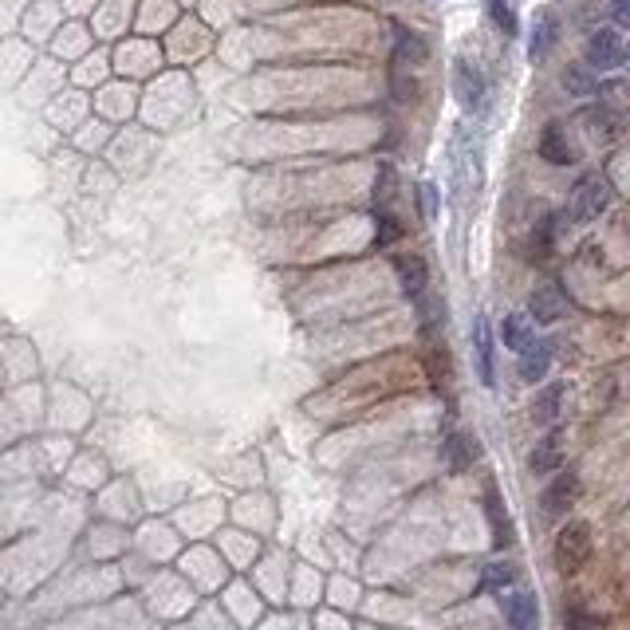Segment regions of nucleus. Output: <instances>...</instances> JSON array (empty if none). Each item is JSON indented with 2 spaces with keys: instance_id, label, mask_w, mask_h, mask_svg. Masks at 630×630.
<instances>
[{
  "instance_id": "nucleus-1",
  "label": "nucleus",
  "mask_w": 630,
  "mask_h": 630,
  "mask_svg": "<svg viewBox=\"0 0 630 630\" xmlns=\"http://www.w3.org/2000/svg\"><path fill=\"white\" fill-rule=\"evenodd\" d=\"M587 560H591V528L587 524H567L556 536V567L564 575H575Z\"/></svg>"
},
{
  "instance_id": "nucleus-2",
  "label": "nucleus",
  "mask_w": 630,
  "mask_h": 630,
  "mask_svg": "<svg viewBox=\"0 0 630 630\" xmlns=\"http://www.w3.org/2000/svg\"><path fill=\"white\" fill-rule=\"evenodd\" d=\"M607 205H611V186L603 182V178H583L575 193H571V213L579 217V221H595V217H603L607 213Z\"/></svg>"
},
{
  "instance_id": "nucleus-3",
  "label": "nucleus",
  "mask_w": 630,
  "mask_h": 630,
  "mask_svg": "<svg viewBox=\"0 0 630 630\" xmlns=\"http://www.w3.org/2000/svg\"><path fill=\"white\" fill-rule=\"evenodd\" d=\"M627 60V48H623V36L619 28H599L591 40H587V63L595 71H615Z\"/></svg>"
},
{
  "instance_id": "nucleus-4",
  "label": "nucleus",
  "mask_w": 630,
  "mask_h": 630,
  "mask_svg": "<svg viewBox=\"0 0 630 630\" xmlns=\"http://www.w3.org/2000/svg\"><path fill=\"white\" fill-rule=\"evenodd\" d=\"M453 91H457V103L465 111H477L485 103V75L469 60H457L453 63Z\"/></svg>"
},
{
  "instance_id": "nucleus-5",
  "label": "nucleus",
  "mask_w": 630,
  "mask_h": 630,
  "mask_svg": "<svg viewBox=\"0 0 630 630\" xmlns=\"http://www.w3.org/2000/svg\"><path fill=\"white\" fill-rule=\"evenodd\" d=\"M579 497V477L567 469V473H556V481L544 489V516L548 520H556V516H564L567 508L575 504Z\"/></svg>"
},
{
  "instance_id": "nucleus-6",
  "label": "nucleus",
  "mask_w": 630,
  "mask_h": 630,
  "mask_svg": "<svg viewBox=\"0 0 630 630\" xmlns=\"http://www.w3.org/2000/svg\"><path fill=\"white\" fill-rule=\"evenodd\" d=\"M473 347H477V375H481V382L497 386V355H493L489 319H473Z\"/></svg>"
},
{
  "instance_id": "nucleus-7",
  "label": "nucleus",
  "mask_w": 630,
  "mask_h": 630,
  "mask_svg": "<svg viewBox=\"0 0 630 630\" xmlns=\"http://www.w3.org/2000/svg\"><path fill=\"white\" fill-rule=\"evenodd\" d=\"M394 272H398V284H402V292H406L410 300H418V296L426 292V284H430V268H426L422 256H398V260H394Z\"/></svg>"
},
{
  "instance_id": "nucleus-8",
  "label": "nucleus",
  "mask_w": 630,
  "mask_h": 630,
  "mask_svg": "<svg viewBox=\"0 0 630 630\" xmlns=\"http://www.w3.org/2000/svg\"><path fill=\"white\" fill-rule=\"evenodd\" d=\"M548 367H552V347L528 339V343L520 347V363H516L520 378H524V382H540V378L548 375Z\"/></svg>"
},
{
  "instance_id": "nucleus-9",
  "label": "nucleus",
  "mask_w": 630,
  "mask_h": 630,
  "mask_svg": "<svg viewBox=\"0 0 630 630\" xmlns=\"http://www.w3.org/2000/svg\"><path fill=\"white\" fill-rule=\"evenodd\" d=\"M504 619L512 630H536L540 627V607H536V595L520 591V595H508L504 599Z\"/></svg>"
},
{
  "instance_id": "nucleus-10",
  "label": "nucleus",
  "mask_w": 630,
  "mask_h": 630,
  "mask_svg": "<svg viewBox=\"0 0 630 630\" xmlns=\"http://www.w3.org/2000/svg\"><path fill=\"white\" fill-rule=\"evenodd\" d=\"M441 461H445L449 473H465L477 461V441L469 434H449L445 445H441Z\"/></svg>"
},
{
  "instance_id": "nucleus-11",
  "label": "nucleus",
  "mask_w": 630,
  "mask_h": 630,
  "mask_svg": "<svg viewBox=\"0 0 630 630\" xmlns=\"http://www.w3.org/2000/svg\"><path fill=\"white\" fill-rule=\"evenodd\" d=\"M560 461H564V438H560V430H552L548 438L532 449V457H528V465H532V473H536V477L556 473V469H560Z\"/></svg>"
},
{
  "instance_id": "nucleus-12",
  "label": "nucleus",
  "mask_w": 630,
  "mask_h": 630,
  "mask_svg": "<svg viewBox=\"0 0 630 630\" xmlns=\"http://www.w3.org/2000/svg\"><path fill=\"white\" fill-rule=\"evenodd\" d=\"M567 300L564 292H560V284H544L536 296H532V319L536 323H556L560 315H564Z\"/></svg>"
},
{
  "instance_id": "nucleus-13",
  "label": "nucleus",
  "mask_w": 630,
  "mask_h": 630,
  "mask_svg": "<svg viewBox=\"0 0 630 630\" xmlns=\"http://www.w3.org/2000/svg\"><path fill=\"white\" fill-rule=\"evenodd\" d=\"M556 40H560V20H556L552 12H540V20H536V28H532L528 56H532V60H544V56L556 48Z\"/></svg>"
},
{
  "instance_id": "nucleus-14",
  "label": "nucleus",
  "mask_w": 630,
  "mask_h": 630,
  "mask_svg": "<svg viewBox=\"0 0 630 630\" xmlns=\"http://www.w3.org/2000/svg\"><path fill=\"white\" fill-rule=\"evenodd\" d=\"M540 158L552 162V166H571L575 162V150L567 146V134L560 126H548L544 138H540Z\"/></svg>"
},
{
  "instance_id": "nucleus-15",
  "label": "nucleus",
  "mask_w": 630,
  "mask_h": 630,
  "mask_svg": "<svg viewBox=\"0 0 630 630\" xmlns=\"http://www.w3.org/2000/svg\"><path fill=\"white\" fill-rule=\"evenodd\" d=\"M560 402H564V386H560V382L544 386V394H540L536 406H532V418H536L540 426H552V422L560 418Z\"/></svg>"
},
{
  "instance_id": "nucleus-16",
  "label": "nucleus",
  "mask_w": 630,
  "mask_h": 630,
  "mask_svg": "<svg viewBox=\"0 0 630 630\" xmlns=\"http://www.w3.org/2000/svg\"><path fill=\"white\" fill-rule=\"evenodd\" d=\"M398 36V44H394V63L402 67V63H426V40L422 36H414V32H406V28H398L394 32Z\"/></svg>"
},
{
  "instance_id": "nucleus-17",
  "label": "nucleus",
  "mask_w": 630,
  "mask_h": 630,
  "mask_svg": "<svg viewBox=\"0 0 630 630\" xmlns=\"http://www.w3.org/2000/svg\"><path fill=\"white\" fill-rule=\"evenodd\" d=\"M485 508H489V524H493V544H497V548H508V544H512V528H508V516H504V504L501 497H497V489H489Z\"/></svg>"
},
{
  "instance_id": "nucleus-18",
  "label": "nucleus",
  "mask_w": 630,
  "mask_h": 630,
  "mask_svg": "<svg viewBox=\"0 0 630 630\" xmlns=\"http://www.w3.org/2000/svg\"><path fill=\"white\" fill-rule=\"evenodd\" d=\"M414 304H418V323H422V335H434V331L441 327V319H445V304H441L438 296H426V292H422Z\"/></svg>"
},
{
  "instance_id": "nucleus-19",
  "label": "nucleus",
  "mask_w": 630,
  "mask_h": 630,
  "mask_svg": "<svg viewBox=\"0 0 630 630\" xmlns=\"http://www.w3.org/2000/svg\"><path fill=\"white\" fill-rule=\"evenodd\" d=\"M501 339H504V347L520 351V347L532 339V319H528V315H508L501 327Z\"/></svg>"
},
{
  "instance_id": "nucleus-20",
  "label": "nucleus",
  "mask_w": 630,
  "mask_h": 630,
  "mask_svg": "<svg viewBox=\"0 0 630 630\" xmlns=\"http://www.w3.org/2000/svg\"><path fill=\"white\" fill-rule=\"evenodd\" d=\"M394 241H402V221H398L390 209H375V245L386 249V245H394Z\"/></svg>"
},
{
  "instance_id": "nucleus-21",
  "label": "nucleus",
  "mask_w": 630,
  "mask_h": 630,
  "mask_svg": "<svg viewBox=\"0 0 630 630\" xmlns=\"http://www.w3.org/2000/svg\"><path fill=\"white\" fill-rule=\"evenodd\" d=\"M564 87L571 95H595V91H599V83H595V75H591L587 67H567Z\"/></svg>"
},
{
  "instance_id": "nucleus-22",
  "label": "nucleus",
  "mask_w": 630,
  "mask_h": 630,
  "mask_svg": "<svg viewBox=\"0 0 630 630\" xmlns=\"http://www.w3.org/2000/svg\"><path fill=\"white\" fill-rule=\"evenodd\" d=\"M394 189H398V174H394V166H378V178H375V205L378 209H386V205L394 201Z\"/></svg>"
},
{
  "instance_id": "nucleus-23",
  "label": "nucleus",
  "mask_w": 630,
  "mask_h": 630,
  "mask_svg": "<svg viewBox=\"0 0 630 630\" xmlns=\"http://www.w3.org/2000/svg\"><path fill=\"white\" fill-rule=\"evenodd\" d=\"M426 371H430V382L445 390L449 386V359H445V347H430V355H426Z\"/></svg>"
},
{
  "instance_id": "nucleus-24",
  "label": "nucleus",
  "mask_w": 630,
  "mask_h": 630,
  "mask_svg": "<svg viewBox=\"0 0 630 630\" xmlns=\"http://www.w3.org/2000/svg\"><path fill=\"white\" fill-rule=\"evenodd\" d=\"M512 579H516V571L508 564H489L485 567L481 587H485V591H504V587H512Z\"/></svg>"
},
{
  "instance_id": "nucleus-25",
  "label": "nucleus",
  "mask_w": 630,
  "mask_h": 630,
  "mask_svg": "<svg viewBox=\"0 0 630 630\" xmlns=\"http://www.w3.org/2000/svg\"><path fill=\"white\" fill-rule=\"evenodd\" d=\"M489 16H493V24L501 28L504 36H512V32H516V12H512V4H508V0H489Z\"/></svg>"
},
{
  "instance_id": "nucleus-26",
  "label": "nucleus",
  "mask_w": 630,
  "mask_h": 630,
  "mask_svg": "<svg viewBox=\"0 0 630 630\" xmlns=\"http://www.w3.org/2000/svg\"><path fill=\"white\" fill-rule=\"evenodd\" d=\"M418 209H422V217H426V221H434V217H438V189L430 186V182H422V186H418Z\"/></svg>"
},
{
  "instance_id": "nucleus-27",
  "label": "nucleus",
  "mask_w": 630,
  "mask_h": 630,
  "mask_svg": "<svg viewBox=\"0 0 630 630\" xmlns=\"http://www.w3.org/2000/svg\"><path fill=\"white\" fill-rule=\"evenodd\" d=\"M567 630H599V619L587 615L583 607H571V611H567Z\"/></svg>"
},
{
  "instance_id": "nucleus-28",
  "label": "nucleus",
  "mask_w": 630,
  "mask_h": 630,
  "mask_svg": "<svg viewBox=\"0 0 630 630\" xmlns=\"http://www.w3.org/2000/svg\"><path fill=\"white\" fill-rule=\"evenodd\" d=\"M587 126L595 130V138H611V134H615V123L607 119V111H591V115H587Z\"/></svg>"
},
{
  "instance_id": "nucleus-29",
  "label": "nucleus",
  "mask_w": 630,
  "mask_h": 630,
  "mask_svg": "<svg viewBox=\"0 0 630 630\" xmlns=\"http://www.w3.org/2000/svg\"><path fill=\"white\" fill-rule=\"evenodd\" d=\"M611 16H615V28H627L630 24V0H615V4H611Z\"/></svg>"
}]
</instances>
